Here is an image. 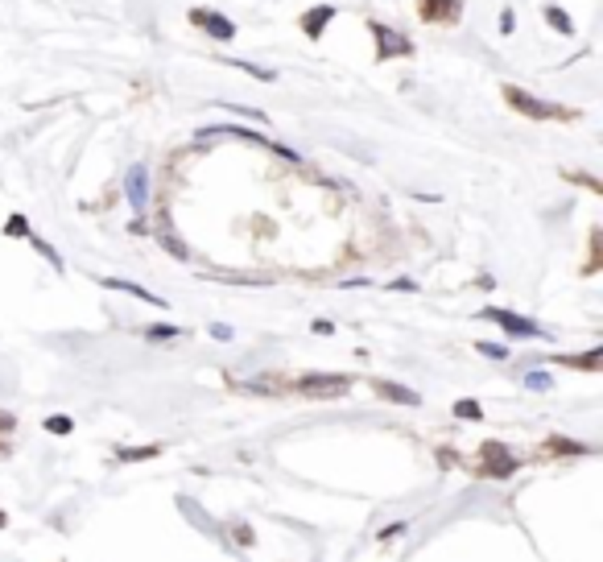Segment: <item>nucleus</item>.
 <instances>
[{"instance_id": "10", "label": "nucleus", "mask_w": 603, "mask_h": 562, "mask_svg": "<svg viewBox=\"0 0 603 562\" xmlns=\"http://www.w3.org/2000/svg\"><path fill=\"white\" fill-rule=\"evenodd\" d=\"M372 393L385 397V401H397V405H422V397L405 385H393V381H372Z\"/></svg>"}, {"instance_id": "9", "label": "nucleus", "mask_w": 603, "mask_h": 562, "mask_svg": "<svg viewBox=\"0 0 603 562\" xmlns=\"http://www.w3.org/2000/svg\"><path fill=\"white\" fill-rule=\"evenodd\" d=\"M124 194H128L132 211H145V203H149V170L145 165H132L124 174Z\"/></svg>"}, {"instance_id": "20", "label": "nucleus", "mask_w": 603, "mask_h": 562, "mask_svg": "<svg viewBox=\"0 0 603 562\" xmlns=\"http://www.w3.org/2000/svg\"><path fill=\"white\" fill-rule=\"evenodd\" d=\"M45 430H50V434H70V430H74V422H70V418H62V414H54V418L45 422Z\"/></svg>"}, {"instance_id": "29", "label": "nucleus", "mask_w": 603, "mask_h": 562, "mask_svg": "<svg viewBox=\"0 0 603 562\" xmlns=\"http://www.w3.org/2000/svg\"><path fill=\"white\" fill-rule=\"evenodd\" d=\"M0 525H4V513H0Z\"/></svg>"}, {"instance_id": "15", "label": "nucleus", "mask_w": 603, "mask_h": 562, "mask_svg": "<svg viewBox=\"0 0 603 562\" xmlns=\"http://www.w3.org/2000/svg\"><path fill=\"white\" fill-rule=\"evenodd\" d=\"M455 418H471V422H480V418H484V405L471 401V397H463V401H455Z\"/></svg>"}, {"instance_id": "18", "label": "nucleus", "mask_w": 603, "mask_h": 562, "mask_svg": "<svg viewBox=\"0 0 603 562\" xmlns=\"http://www.w3.org/2000/svg\"><path fill=\"white\" fill-rule=\"evenodd\" d=\"M157 455V447H128V451H120V463H136V459H153Z\"/></svg>"}, {"instance_id": "16", "label": "nucleus", "mask_w": 603, "mask_h": 562, "mask_svg": "<svg viewBox=\"0 0 603 562\" xmlns=\"http://www.w3.org/2000/svg\"><path fill=\"white\" fill-rule=\"evenodd\" d=\"M4 236L29 240V219H25V215H8V223H4Z\"/></svg>"}, {"instance_id": "17", "label": "nucleus", "mask_w": 603, "mask_h": 562, "mask_svg": "<svg viewBox=\"0 0 603 562\" xmlns=\"http://www.w3.org/2000/svg\"><path fill=\"white\" fill-rule=\"evenodd\" d=\"M29 244H33V248H37V252H41V257H45V261L54 265V269H62V257H58V252H54V248H50V244L41 240V236H29Z\"/></svg>"}, {"instance_id": "22", "label": "nucleus", "mask_w": 603, "mask_h": 562, "mask_svg": "<svg viewBox=\"0 0 603 562\" xmlns=\"http://www.w3.org/2000/svg\"><path fill=\"white\" fill-rule=\"evenodd\" d=\"M161 244H165V252H174V257H178V261H186V244H182V240H178V236H165V240H161Z\"/></svg>"}, {"instance_id": "25", "label": "nucleus", "mask_w": 603, "mask_h": 562, "mask_svg": "<svg viewBox=\"0 0 603 562\" xmlns=\"http://www.w3.org/2000/svg\"><path fill=\"white\" fill-rule=\"evenodd\" d=\"M566 178H575V182H583V186H587V190H595V194H600V190H603L600 182H595V178H587V174H566Z\"/></svg>"}, {"instance_id": "14", "label": "nucleus", "mask_w": 603, "mask_h": 562, "mask_svg": "<svg viewBox=\"0 0 603 562\" xmlns=\"http://www.w3.org/2000/svg\"><path fill=\"white\" fill-rule=\"evenodd\" d=\"M141 335H145L149 343H165V339H174V335H182V331H178L174 323H153V327H145Z\"/></svg>"}, {"instance_id": "30", "label": "nucleus", "mask_w": 603, "mask_h": 562, "mask_svg": "<svg viewBox=\"0 0 603 562\" xmlns=\"http://www.w3.org/2000/svg\"><path fill=\"white\" fill-rule=\"evenodd\" d=\"M0 451H4V443H0Z\"/></svg>"}, {"instance_id": "26", "label": "nucleus", "mask_w": 603, "mask_h": 562, "mask_svg": "<svg viewBox=\"0 0 603 562\" xmlns=\"http://www.w3.org/2000/svg\"><path fill=\"white\" fill-rule=\"evenodd\" d=\"M211 335H215V339H223V343H227V339H232V327H227V323H215V327H211Z\"/></svg>"}, {"instance_id": "23", "label": "nucleus", "mask_w": 603, "mask_h": 562, "mask_svg": "<svg viewBox=\"0 0 603 562\" xmlns=\"http://www.w3.org/2000/svg\"><path fill=\"white\" fill-rule=\"evenodd\" d=\"M513 29H517V12L504 8V12H500V33H513Z\"/></svg>"}, {"instance_id": "8", "label": "nucleus", "mask_w": 603, "mask_h": 562, "mask_svg": "<svg viewBox=\"0 0 603 562\" xmlns=\"http://www.w3.org/2000/svg\"><path fill=\"white\" fill-rule=\"evenodd\" d=\"M335 17H339V8H335V4H314V8H306V12L298 17V25H302V33H306L310 41H318V37H323V29H327Z\"/></svg>"}, {"instance_id": "2", "label": "nucleus", "mask_w": 603, "mask_h": 562, "mask_svg": "<svg viewBox=\"0 0 603 562\" xmlns=\"http://www.w3.org/2000/svg\"><path fill=\"white\" fill-rule=\"evenodd\" d=\"M289 389L302 393V397H310V401H335V397H343L351 389V377H339V372H306Z\"/></svg>"}, {"instance_id": "5", "label": "nucleus", "mask_w": 603, "mask_h": 562, "mask_svg": "<svg viewBox=\"0 0 603 562\" xmlns=\"http://www.w3.org/2000/svg\"><path fill=\"white\" fill-rule=\"evenodd\" d=\"M480 476H492V480H509L513 472H517V459L496 443V439H488L484 447H480V468H476Z\"/></svg>"}, {"instance_id": "12", "label": "nucleus", "mask_w": 603, "mask_h": 562, "mask_svg": "<svg viewBox=\"0 0 603 562\" xmlns=\"http://www.w3.org/2000/svg\"><path fill=\"white\" fill-rule=\"evenodd\" d=\"M554 364H566V368H583V372H600L603 352H600V348H591V352H583V356H554Z\"/></svg>"}, {"instance_id": "19", "label": "nucleus", "mask_w": 603, "mask_h": 562, "mask_svg": "<svg viewBox=\"0 0 603 562\" xmlns=\"http://www.w3.org/2000/svg\"><path fill=\"white\" fill-rule=\"evenodd\" d=\"M476 352L488 360H509V348H500V343H476Z\"/></svg>"}, {"instance_id": "11", "label": "nucleus", "mask_w": 603, "mask_h": 562, "mask_svg": "<svg viewBox=\"0 0 603 562\" xmlns=\"http://www.w3.org/2000/svg\"><path fill=\"white\" fill-rule=\"evenodd\" d=\"M103 285H108V290H120V294H128V298H136V302H149V306H170L165 298H157V294H149V290H141L136 281H120V277H103Z\"/></svg>"}, {"instance_id": "6", "label": "nucleus", "mask_w": 603, "mask_h": 562, "mask_svg": "<svg viewBox=\"0 0 603 562\" xmlns=\"http://www.w3.org/2000/svg\"><path fill=\"white\" fill-rule=\"evenodd\" d=\"M418 17H422L426 25L451 29V25H459V17H463V0H418Z\"/></svg>"}, {"instance_id": "4", "label": "nucleus", "mask_w": 603, "mask_h": 562, "mask_svg": "<svg viewBox=\"0 0 603 562\" xmlns=\"http://www.w3.org/2000/svg\"><path fill=\"white\" fill-rule=\"evenodd\" d=\"M484 319L500 323V331H504V335H513V339H546V327H538L533 319H521V314H513V310L488 306V310H484Z\"/></svg>"}, {"instance_id": "13", "label": "nucleus", "mask_w": 603, "mask_h": 562, "mask_svg": "<svg viewBox=\"0 0 603 562\" xmlns=\"http://www.w3.org/2000/svg\"><path fill=\"white\" fill-rule=\"evenodd\" d=\"M546 21H550V29H558L562 37H575V21H571L558 4H546Z\"/></svg>"}, {"instance_id": "21", "label": "nucleus", "mask_w": 603, "mask_h": 562, "mask_svg": "<svg viewBox=\"0 0 603 562\" xmlns=\"http://www.w3.org/2000/svg\"><path fill=\"white\" fill-rule=\"evenodd\" d=\"M525 385H529V389H550V385H554V377H550V372H529V377H525Z\"/></svg>"}, {"instance_id": "1", "label": "nucleus", "mask_w": 603, "mask_h": 562, "mask_svg": "<svg viewBox=\"0 0 603 562\" xmlns=\"http://www.w3.org/2000/svg\"><path fill=\"white\" fill-rule=\"evenodd\" d=\"M500 95H504V103H509L513 112H521V116H529V120H579V112H575V108H562V103L538 99V95H529V91H525V87H517V83H504V87H500Z\"/></svg>"}, {"instance_id": "24", "label": "nucleus", "mask_w": 603, "mask_h": 562, "mask_svg": "<svg viewBox=\"0 0 603 562\" xmlns=\"http://www.w3.org/2000/svg\"><path fill=\"white\" fill-rule=\"evenodd\" d=\"M550 447H554V451H571V455H579V451H583V447H579V443H566V439H554V443H550Z\"/></svg>"}, {"instance_id": "28", "label": "nucleus", "mask_w": 603, "mask_h": 562, "mask_svg": "<svg viewBox=\"0 0 603 562\" xmlns=\"http://www.w3.org/2000/svg\"><path fill=\"white\" fill-rule=\"evenodd\" d=\"M12 426H17V422H12V414H4V410H0V434H8Z\"/></svg>"}, {"instance_id": "7", "label": "nucleus", "mask_w": 603, "mask_h": 562, "mask_svg": "<svg viewBox=\"0 0 603 562\" xmlns=\"http://www.w3.org/2000/svg\"><path fill=\"white\" fill-rule=\"evenodd\" d=\"M190 25L203 29L211 41H232V37H236V25H232L223 12H211V8H190Z\"/></svg>"}, {"instance_id": "3", "label": "nucleus", "mask_w": 603, "mask_h": 562, "mask_svg": "<svg viewBox=\"0 0 603 562\" xmlns=\"http://www.w3.org/2000/svg\"><path fill=\"white\" fill-rule=\"evenodd\" d=\"M372 29V41H376V62H389V58H409L413 54V41L397 29H389L385 21H368Z\"/></svg>"}, {"instance_id": "27", "label": "nucleus", "mask_w": 603, "mask_h": 562, "mask_svg": "<svg viewBox=\"0 0 603 562\" xmlns=\"http://www.w3.org/2000/svg\"><path fill=\"white\" fill-rule=\"evenodd\" d=\"M389 290H418V285H413L409 277H393V281H389Z\"/></svg>"}]
</instances>
